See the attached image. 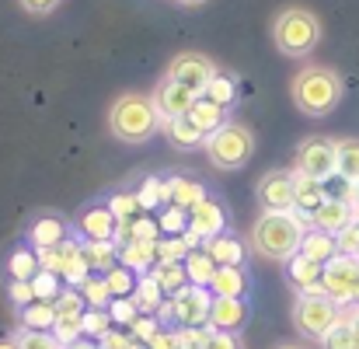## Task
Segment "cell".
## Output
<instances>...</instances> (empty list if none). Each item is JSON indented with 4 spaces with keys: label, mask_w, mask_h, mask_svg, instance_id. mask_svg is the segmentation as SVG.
Wrapping results in <instances>:
<instances>
[{
    "label": "cell",
    "mask_w": 359,
    "mask_h": 349,
    "mask_svg": "<svg viewBox=\"0 0 359 349\" xmlns=\"http://www.w3.org/2000/svg\"><path fill=\"white\" fill-rule=\"evenodd\" d=\"M77 228L84 234V241H116L119 220H116V213H112L109 206H91V210L81 213Z\"/></svg>",
    "instance_id": "obj_17"
},
{
    "label": "cell",
    "mask_w": 359,
    "mask_h": 349,
    "mask_svg": "<svg viewBox=\"0 0 359 349\" xmlns=\"http://www.w3.org/2000/svg\"><path fill=\"white\" fill-rule=\"evenodd\" d=\"M210 290H213L217 297H241V301H244V294H248V276H244L241 265H217V276H213Z\"/></svg>",
    "instance_id": "obj_24"
},
{
    "label": "cell",
    "mask_w": 359,
    "mask_h": 349,
    "mask_svg": "<svg viewBox=\"0 0 359 349\" xmlns=\"http://www.w3.org/2000/svg\"><path fill=\"white\" fill-rule=\"evenodd\" d=\"M286 269H290V283H293V290L300 294V297H321L325 290H321V272H325V265H318V262H311V258H304L300 251L286 262Z\"/></svg>",
    "instance_id": "obj_15"
},
{
    "label": "cell",
    "mask_w": 359,
    "mask_h": 349,
    "mask_svg": "<svg viewBox=\"0 0 359 349\" xmlns=\"http://www.w3.org/2000/svg\"><path fill=\"white\" fill-rule=\"evenodd\" d=\"M272 42L283 56L290 60H304L318 49L321 42V21L314 11L307 7H283L272 21Z\"/></svg>",
    "instance_id": "obj_3"
},
{
    "label": "cell",
    "mask_w": 359,
    "mask_h": 349,
    "mask_svg": "<svg viewBox=\"0 0 359 349\" xmlns=\"http://www.w3.org/2000/svg\"><path fill=\"white\" fill-rule=\"evenodd\" d=\"M161 116L150 102V95H140V91H126L112 102V112H109V129L112 136L122 143H143L157 133Z\"/></svg>",
    "instance_id": "obj_4"
},
{
    "label": "cell",
    "mask_w": 359,
    "mask_h": 349,
    "mask_svg": "<svg viewBox=\"0 0 359 349\" xmlns=\"http://www.w3.org/2000/svg\"><path fill=\"white\" fill-rule=\"evenodd\" d=\"M356 258H359V255H356Z\"/></svg>",
    "instance_id": "obj_62"
},
{
    "label": "cell",
    "mask_w": 359,
    "mask_h": 349,
    "mask_svg": "<svg viewBox=\"0 0 359 349\" xmlns=\"http://www.w3.org/2000/svg\"><path fill=\"white\" fill-rule=\"evenodd\" d=\"M318 343H321V349H359L356 332H353V325H349V315H342Z\"/></svg>",
    "instance_id": "obj_35"
},
{
    "label": "cell",
    "mask_w": 359,
    "mask_h": 349,
    "mask_svg": "<svg viewBox=\"0 0 359 349\" xmlns=\"http://www.w3.org/2000/svg\"><path fill=\"white\" fill-rule=\"evenodd\" d=\"M28 241L35 251H53L67 241V224L60 217H39L32 228H28Z\"/></svg>",
    "instance_id": "obj_19"
},
{
    "label": "cell",
    "mask_w": 359,
    "mask_h": 349,
    "mask_svg": "<svg viewBox=\"0 0 359 349\" xmlns=\"http://www.w3.org/2000/svg\"><path fill=\"white\" fill-rule=\"evenodd\" d=\"M276 349H307V346H300V343H283V346H276Z\"/></svg>",
    "instance_id": "obj_60"
},
{
    "label": "cell",
    "mask_w": 359,
    "mask_h": 349,
    "mask_svg": "<svg viewBox=\"0 0 359 349\" xmlns=\"http://www.w3.org/2000/svg\"><path fill=\"white\" fill-rule=\"evenodd\" d=\"M356 304H359V294H356Z\"/></svg>",
    "instance_id": "obj_61"
},
{
    "label": "cell",
    "mask_w": 359,
    "mask_h": 349,
    "mask_svg": "<svg viewBox=\"0 0 359 349\" xmlns=\"http://www.w3.org/2000/svg\"><path fill=\"white\" fill-rule=\"evenodd\" d=\"M157 332H161V322H157L154 315H140V318L129 325V336H133L136 343H150Z\"/></svg>",
    "instance_id": "obj_46"
},
{
    "label": "cell",
    "mask_w": 359,
    "mask_h": 349,
    "mask_svg": "<svg viewBox=\"0 0 359 349\" xmlns=\"http://www.w3.org/2000/svg\"><path fill=\"white\" fill-rule=\"evenodd\" d=\"M21 329H32V332H53V329H56V304H49V301H35V304L21 308Z\"/></svg>",
    "instance_id": "obj_28"
},
{
    "label": "cell",
    "mask_w": 359,
    "mask_h": 349,
    "mask_svg": "<svg viewBox=\"0 0 359 349\" xmlns=\"http://www.w3.org/2000/svg\"><path fill=\"white\" fill-rule=\"evenodd\" d=\"M11 301H14L18 308H28V304H35L32 279H11Z\"/></svg>",
    "instance_id": "obj_51"
},
{
    "label": "cell",
    "mask_w": 359,
    "mask_h": 349,
    "mask_svg": "<svg viewBox=\"0 0 359 349\" xmlns=\"http://www.w3.org/2000/svg\"><path fill=\"white\" fill-rule=\"evenodd\" d=\"M189 231L196 234L199 241H210V237L224 234L227 231V213H224V206L213 203V199H203L199 206H192V210H189Z\"/></svg>",
    "instance_id": "obj_14"
},
{
    "label": "cell",
    "mask_w": 359,
    "mask_h": 349,
    "mask_svg": "<svg viewBox=\"0 0 359 349\" xmlns=\"http://www.w3.org/2000/svg\"><path fill=\"white\" fill-rule=\"evenodd\" d=\"M196 98H199L196 91H189L185 84H178V81H171V77H164V81L154 88V95H150V102H154V109H157L161 122L189 116L192 105H196Z\"/></svg>",
    "instance_id": "obj_12"
},
{
    "label": "cell",
    "mask_w": 359,
    "mask_h": 349,
    "mask_svg": "<svg viewBox=\"0 0 359 349\" xmlns=\"http://www.w3.org/2000/svg\"><path fill=\"white\" fill-rule=\"evenodd\" d=\"M335 241H339V255H359V220L349 224Z\"/></svg>",
    "instance_id": "obj_52"
},
{
    "label": "cell",
    "mask_w": 359,
    "mask_h": 349,
    "mask_svg": "<svg viewBox=\"0 0 359 349\" xmlns=\"http://www.w3.org/2000/svg\"><path fill=\"white\" fill-rule=\"evenodd\" d=\"M339 147V178L359 185V140L346 136V140H335Z\"/></svg>",
    "instance_id": "obj_33"
},
{
    "label": "cell",
    "mask_w": 359,
    "mask_h": 349,
    "mask_svg": "<svg viewBox=\"0 0 359 349\" xmlns=\"http://www.w3.org/2000/svg\"><path fill=\"white\" fill-rule=\"evenodd\" d=\"M157 220H150V217H136L133 220V237L136 241H157Z\"/></svg>",
    "instance_id": "obj_53"
},
{
    "label": "cell",
    "mask_w": 359,
    "mask_h": 349,
    "mask_svg": "<svg viewBox=\"0 0 359 349\" xmlns=\"http://www.w3.org/2000/svg\"><path fill=\"white\" fill-rule=\"evenodd\" d=\"M7 272H11V279H35V276L42 272V265H39V251H28V248L11 251V258H7Z\"/></svg>",
    "instance_id": "obj_34"
},
{
    "label": "cell",
    "mask_w": 359,
    "mask_h": 349,
    "mask_svg": "<svg viewBox=\"0 0 359 349\" xmlns=\"http://www.w3.org/2000/svg\"><path fill=\"white\" fill-rule=\"evenodd\" d=\"M297 171L311 175L318 182H328L339 175V147L332 136H307L297 147Z\"/></svg>",
    "instance_id": "obj_7"
},
{
    "label": "cell",
    "mask_w": 359,
    "mask_h": 349,
    "mask_svg": "<svg viewBox=\"0 0 359 349\" xmlns=\"http://www.w3.org/2000/svg\"><path fill=\"white\" fill-rule=\"evenodd\" d=\"M161 297H164V290L157 287V279H154L150 272H147L143 279H136V290H133V304H136V311H140V315H154V311H157V308L164 304Z\"/></svg>",
    "instance_id": "obj_32"
},
{
    "label": "cell",
    "mask_w": 359,
    "mask_h": 349,
    "mask_svg": "<svg viewBox=\"0 0 359 349\" xmlns=\"http://www.w3.org/2000/svg\"><path fill=\"white\" fill-rule=\"evenodd\" d=\"M203 349H244V343L238 339V332H213V329H210Z\"/></svg>",
    "instance_id": "obj_50"
},
{
    "label": "cell",
    "mask_w": 359,
    "mask_h": 349,
    "mask_svg": "<svg viewBox=\"0 0 359 349\" xmlns=\"http://www.w3.org/2000/svg\"><path fill=\"white\" fill-rule=\"evenodd\" d=\"M203 251H210V258H213L217 265H241V262H244V244L227 231L217 234V237H210Z\"/></svg>",
    "instance_id": "obj_25"
},
{
    "label": "cell",
    "mask_w": 359,
    "mask_h": 349,
    "mask_svg": "<svg viewBox=\"0 0 359 349\" xmlns=\"http://www.w3.org/2000/svg\"><path fill=\"white\" fill-rule=\"evenodd\" d=\"M349 224H356V206L349 199H339V196H328L311 213V228H318V231H325V234H335V237L346 231Z\"/></svg>",
    "instance_id": "obj_13"
},
{
    "label": "cell",
    "mask_w": 359,
    "mask_h": 349,
    "mask_svg": "<svg viewBox=\"0 0 359 349\" xmlns=\"http://www.w3.org/2000/svg\"><path fill=\"white\" fill-rule=\"evenodd\" d=\"M189 119L203 129V136H210V133H217L224 122H227V109H220V105H213L210 98H196V105H192V112H189Z\"/></svg>",
    "instance_id": "obj_29"
},
{
    "label": "cell",
    "mask_w": 359,
    "mask_h": 349,
    "mask_svg": "<svg viewBox=\"0 0 359 349\" xmlns=\"http://www.w3.org/2000/svg\"><path fill=\"white\" fill-rule=\"evenodd\" d=\"M157 228L168 234V237H182V234L189 231V213H185L182 206H175V203H171V206L157 217Z\"/></svg>",
    "instance_id": "obj_40"
},
{
    "label": "cell",
    "mask_w": 359,
    "mask_h": 349,
    "mask_svg": "<svg viewBox=\"0 0 359 349\" xmlns=\"http://www.w3.org/2000/svg\"><path fill=\"white\" fill-rule=\"evenodd\" d=\"M18 4H21V11H28V14H39V18H42V14H53L63 0H18Z\"/></svg>",
    "instance_id": "obj_54"
},
{
    "label": "cell",
    "mask_w": 359,
    "mask_h": 349,
    "mask_svg": "<svg viewBox=\"0 0 359 349\" xmlns=\"http://www.w3.org/2000/svg\"><path fill=\"white\" fill-rule=\"evenodd\" d=\"M217 74H220L217 63H213L210 56H203V53H178V56L171 60V67H168V77L178 81V84H185V88L196 91V95H203Z\"/></svg>",
    "instance_id": "obj_9"
},
{
    "label": "cell",
    "mask_w": 359,
    "mask_h": 349,
    "mask_svg": "<svg viewBox=\"0 0 359 349\" xmlns=\"http://www.w3.org/2000/svg\"><path fill=\"white\" fill-rule=\"evenodd\" d=\"M175 4H182V7H199V4H206V0H175Z\"/></svg>",
    "instance_id": "obj_58"
},
{
    "label": "cell",
    "mask_w": 359,
    "mask_h": 349,
    "mask_svg": "<svg viewBox=\"0 0 359 349\" xmlns=\"http://www.w3.org/2000/svg\"><path fill=\"white\" fill-rule=\"evenodd\" d=\"M349 325H353V332H356V343H359V308L349 315Z\"/></svg>",
    "instance_id": "obj_57"
},
{
    "label": "cell",
    "mask_w": 359,
    "mask_h": 349,
    "mask_svg": "<svg viewBox=\"0 0 359 349\" xmlns=\"http://www.w3.org/2000/svg\"><path fill=\"white\" fill-rule=\"evenodd\" d=\"M105 283H109V290H112V301H116V297H133V290H136L133 269H126L122 262L105 272Z\"/></svg>",
    "instance_id": "obj_39"
},
{
    "label": "cell",
    "mask_w": 359,
    "mask_h": 349,
    "mask_svg": "<svg viewBox=\"0 0 359 349\" xmlns=\"http://www.w3.org/2000/svg\"><path fill=\"white\" fill-rule=\"evenodd\" d=\"M81 294H84V301H88V308H95V311H105L109 304H112V290H109V283H105V276L98 279V276H88L81 287H77Z\"/></svg>",
    "instance_id": "obj_37"
},
{
    "label": "cell",
    "mask_w": 359,
    "mask_h": 349,
    "mask_svg": "<svg viewBox=\"0 0 359 349\" xmlns=\"http://www.w3.org/2000/svg\"><path fill=\"white\" fill-rule=\"evenodd\" d=\"M342 95H346V84H342L339 70H332L325 63H311L290 81V98H293L297 112H304L311 119L335 112Z\"/></svg>",
    "instance_id": "obj_2"
},
{
    "label": "cell",
    "mask_w": 359,
    "mask_h": 349,
    "mask_svg": "<svg viewBox=\"0 0 359 349\" xmlns=\"http://www.w3.org/2000/svg\"><path fill=\"white\" fill-rule=\"evenodd\" d=\"M164 126V133H168V140L178 147V150H196V147H203L206 143V136H203V129L192 122L189 116L182 119H168V122H161Z\"/></svg>",
    "instance_id": "obj_23"
},
{
    "label": "cell",
    "mask_w": 359,
    "mask_h": 349,
    "mask_svg": "<svg viewBox=\"0 0 359 349\" xmlns=\"http://www.w3.org/2000/svg\"><path fill=\"white\" fill-rule=\"evenodd\" d=\"M109 210L116 213V220L133 224V220H136V213H140L143 206H140V199H136V196H116V199L109 203Z\"/></svg>",
    "instance_id": "obj_47"
},
{
    "label": "cell",
    "mask_w": 359,
    "mask_h": 349,
    "mask_svg": "<svg viewBox=\"0 0 359 349\" xmlns=\"http://www.w3.org/2000/svg\"><path fill=\"white\" fill-rule=\"evenodd\" d=\"M81 251H84L88 269H95V272H109L112 265H119V248H116V241H84Z\"/></svg>",
    "instance_id": "obj_27"
},
{
    "label": "cell",
    "mask_w": 359,
    "mask_h": 349,
    "mask_svg": "<svg viewBox=\"0 0 359 349\" xmlns=\"http://www.w3.org/2000/svg\"><path fill=\"white\" fill-rule=\"evenodd\" d=\"M258 203L262 213H293V171H265L258 178Z\"/></svg>",
    "instance_id": "obj_11"
},
{
    "label": "cell",
    "mask_w": 359,
    "mask_h": 349,
    "mask_svg": "<svg viewBox=\"0 0 359 349\" xmlns=\"http://www.w3.org/2000/svg\"><path fill=\"white\" fill-rule=\"evenodd\" d=\"M206 199V189L199 185V182H189V178H171V182H164V203L171 206H182V210H192V206H199Z\"/></svg>",
    "instance_id": "obj_22"
},
{
    "label": "cell",
    "mask_w": 359,
    "mask_h": 349,
    "mask_svg": "<svg viewBox=\"0 0 359 349\" xmlns=\"http://www.w3.org/2000/svg\"><path fill=\"white\" fill-rule=\"evenodd\" d=\"M84 308H88V301L77 287H70L56 297V318H84Z\"/></svg>",
    "instance_id": "obj_38"
},
{
    "label": "cell",
    "mask_w": 359,
    "mask_h": 349,
    "mask_svg": "<svg viewBox=\"0 0 359 349\" xmlns=\"http://www.w3.org/2000/svg\"><path fill=\"white\" fill-rule=\"evenodd\" d=\"M339 318H342V308L335 301H328L325 294L321 297H297V304H293V329L307 339H321Z\"/></svg>",
    "instance_id": "obj_6"
},
{
    "label": "cell",
    "mask_w": 359,
    "mask_h": 349,
    "mask_svg": "<svg viewBox=\"0 0 359 349\" xmlns=\"http://www.w3.org/2000/svg\"><path fill=\"white\" fill-rule=\"evenodd\" d=\"M147 346H150V349H178V339H175V332H164V329H161V332H157V336H154Z\"/></svg>",
    "instance_id": "obj_55"
},
{
    "label": "cell",
    "mask_w": 359,
    "mask_h": 349,
    "mask_svg": "<svg viewBox=\"0 0 359 349\" xmlns=\"http://www.w3.org/2000/svg\"><path fill=\"white\" fill-rule=\"evenodd\" d=\"M53 336L60 346H74L77 339H84V318H56Z\"/></svg>",
    "instance_id": "obj_42"
},
{
    "label": "cell",
    "mask_w": 359,
    "mask_h": 349,
    "mask_svg": "<svg viewBox=\"0 0 359 349\" xmlns=\"http://www.w3.org/2000/svg\"><path fill=\"white\" fill-rule=\"evenodd\" d=\"M112 332V315L109 311H84V336H98V339H105Z\"/></svg>",
    "instance_id": "obj_45"
},
{
    "label": "cell",
    "mask_w": 359,
    "mask_h": 349,
    "mask_svg": "<svg viewBox=\"0 0 359 349\" xmlns=\"http://www.w3.org/2000/svg\"><path fill=\"white\" fill-rule=\"evenodd\" d=\"M248 322V304L241 297H213L210 329L213 332H241Z\"/></svg>",
    "instance_id": "obj_16"
},
{
    "label": "cell",
    "mask_w": 359,
    "mask_h": 349,
    "mask_svg": "<svg viewBox=\"0 0 359 349\" xmlns=\"http://www.w3.org/2000/svg\"><path fill=\"white\" fill-rule=\"evenodd\" d=\"M210 308H213V297L206 294V287H182L178 294H171V311H175V322L182 329H203L210 325Z\"/></svg>",
    "instance_id": "obj_10"
},
{
    "label": "cell",
    "mask_w": 359,
    "mask_h": 349,
    "mask_svg": "<svg viewBox=\"0 0 359 349\" xmlns=\"http://www.w3.org/2000/svg\"><path fill=\"white\" fill-rule=\"evenodd\" d=\"M0 349H21V346H18L14 339H0Z\"/></svg>",
    "instance_id": "obj_59"
},
{
    "label": "cell",
    "mask_w": 359,
    "mask_h": 349,
    "mask_svg": "<svg viewBox=\"0 0 359 349\" xmlns=\"http://www.w3.org/2000/svg\"><path fill=\"white\" fill-rule=\"evenodd\" d=\"M321 290L339 308L342 304H353L359 294V258L356 255H335L325 265V272H321Z\"/></svg>",
    "instance_id": "obj_8"
},
{
    "label": "cell",
    "mask_w": 359,
    "mask_h": 349,
    "mask_svg": "<svg viewBox=\"0 0 359 349\" xmlns=\"http://www.w3.org/2000/svg\"><path fill=\"white\" fill-rule=\"evenodd\" d=\"M300 255L311 258V262H318V265H328L339 255V241H335V234H325V231H318V228H311V231L304 234V241H300Z\"/></svg>",
    "instance_id": "obj_21"
},
{
    "label": "cell",
    "mask_w": 359,
    "mask_h": 349,
    "mask_svg": "<svg viewBox=\"0 0 359 349\" xmlns=\"http://www.w3.org/2000/svg\"><path fill=\"white\" fill-rule=\"evenodd\" d=\"M203 150H206V157H210L213 168H220V171H241L255 157V133L244 122L227 119L217 133L206 136Z\"/></svg>",
    "instance_id": "obj_5"
},
{
    "label": "cell",
    "mask_w": 359,
    "mask_h": 349,
    "mask_svg": "<svg viewBox=\"0 0 359 349\" xmlns=\"http://www.w3.org/2000/svg\"><path fill=\"white\" fill-rule=\"evenodd\" d=\"M60 279H67L70 287H81L84 279H88V262H84V251H81V244L77 241H63L60 248Z\"/></svg>",
    "instance_id": "obj_20"
},
{
    "label": "cell",
    "mask_w": 359,
    "mask_h": 349,
    "mask_svg": "<svg viewBox=\"0 0 359 349\" xmlns=\"http://www.w3.org/2000/svg\"><path fill=\"white\" fill-rule=\"evenodd\" d=\"M154 258H157V241H129V244H122L119 248V262L126 269H136V272H147L150 265H154Z\"/></svg>",
    "instance_id": "obj_26"
},
{
    "label": "cell",
    "mask_w": 359,
    "mask_h": 349,
    "mask_svg": "<svg viewBox=\"0 0 359 349\" xmlns=\"http://www.w3.org/2000/svg\"><path fill=\"white\" fill-rule=\"evenodd\" d=\"M332 192H328V185L325 182H318V178H311V175H300V171H293V203H297V213H314L325 199H328Z\"/></svg>",
    "instance_id": "obj_18"
},
{
    "label": "cell",
    "mask_w": 359,
    "mask_h": 349,
    "mask_svg": "<svg viewBox=\"0 0 359 349\" xmlns=\"http://www.w3.org/2000/svg\"><path fill=\"white\" fill-rule=\"evenodd\" d=\"M32 290H35V301H49V304H56V297L63 294V290H60V276H53V272H46V269L32 279Z\"/></svg>",
    "instance_id": "obj_44"
},
{
    "label": "cell",
    "mask_w": 359,
    "mask_h": 349,
    "mask_svg": "<svg viewBox=\"0 0 359 349\" xmlns=\"http://www.w3.org/2000/svg\"><path fill=\"white\" fill-rule=\"evenodd\" d=\"M67 349H105V346H102L98 339H77L74 346H67Z\"/></svg>",
    "instance_id": "obj_56"
},
{
    "label": "cell",
    "mask_w": 359,
    "mask_h": 349,
    "mask_svg": "<svg viewBox=\"0 0 359 349\" xmlns=\"http://www.w3.org/2000/svg\"><path fill=\"white\" fill-rule=\"evenodd\" d=\"M109 315H112L116 325H133V322L140 318V311H136V304H133L129 297H116V301L109 304Z\"/></svg>",
    "instance_id": "obj_48"
},
{
    "label": "cell",
    "mask_w": 359,
    "mask_h": 349,
    "mask_svg": "<svg viewBox=\"0 0 359 349\" xmlns=\"http://www.w3.org/2000/svg\"><path fill=\"white\" fill-rule=\"evenodd\" d=\"M189 241L185 237H164V241H157V258L161 262H185L189 258Z\"/></svg>",
    "instance_id": "obj_43"
},
{
    "label": "cell",
    "mask_w": 359,
    "mask_h": 349,
    "mask_svg": "<svg viewBox=\"0 0 359 349\" xmlns=\"http://www.w3.org/2000/svg\"><path fill=\"white\" fill-rule=\"evenodd\" d=\"M14 343H18L21 349H67V346L56 343L53 332H32V329H18Z\"/></svg>",
    "instance_id": "obj_41"
},
{
    "label": "cell",
    "mask_w": 359,
    "mask_h": 349,
    "mask_svg": "<svg viewBox=\"0 0 359 349\" xmlns=\"http://www.w3.org/2000/svg\"><path fill=\"white\" fill-rule=\"evenodd\" d=\"M136 199H140V206H143V210H150L154 203H164V182H161V178H147Z\"/></svg>",
    "instance_id": "obj_49"
},
{
    "label": "cell",
    "mask_w": 359,
    "mask_h": 349,
    "mask_svg": "<svg viewBox=\"0 0 359 349\" xmlns=\"http://www.w3.org/2000/svg\"><path fill=\"white\" fill-rule=\"evenodd\" d=\"M311 231L307 213H262L251 228V251L269 262H290L300 251L304 234Z\"/></svg>",
    "instance_id": "obj_1"
},
{
    "label": "cell",
    "mask_w": 359,
    "mask_h": 349,
    "mask_svg": "<svg viewBox=\"0 0 359 349\" xmlns=\"http://www.w3.org/2000/svg\"><path fill=\"white\" fill-rule=\"evenodd\" d=\"M203 98H210V102H213V105H220V109H231V105H234V98H238V84H234V77L217 74V77L210 81V88L203 91Z\"/></svg>",
    "instance_id": "obj_36"
},
{
    "label": "cell",
    "mask_w": 359,
    "mask_h": 349,
    "mask_svg": "<svg viewBox=\"0 0 359 349\" xmlns=\"http://www.w3.org/2000/svg\"><path fill=\"white\" fill-rule=\"evenodd\" d=\"M185 272H189V283L192 287H210L213 283V276H217V262L210 258V251H189V258H185Z\"/></svg>",
    "instance_id": "obj_31"
},
{
    "label": "cell",
    "mask_w": 359,
    "mask_h": 349,
    "mask_svg": "<svg viewBox=\"0 0 359 349\" xmlns=\"http://www.w3.org/2000/svg\"><path fill=\"white\" fill-rule=\"evenodd\" d=\"M150 276L157 279V287L171 297L178 294L182 287H189V272H185V262H157V269H150Z\"/></svg>",
    "instance_id": "obj_30"
}]
</instances>
